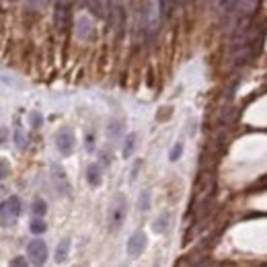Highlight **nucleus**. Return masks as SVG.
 <instances>
[{
    "label": "nucleus",
    "instance_id": "19",
    "mask_svg": "<svg viewBox=\"0 0 267 267\" xmlns=\"http://www.w3.org/2000/svg\"><path fill=\"white\" fill-rule=\"evenodd\" d=\"M158 8H160V15L167 19V17L173 15V8H175V4H173V2H167V0H162V2H158Z\"/></svg>",
    "mask_w": 267,
    "mask_h": 267
},
{
    "label": "nucleus",
    "instance_id": "21",
    "mask_svg": "<svg viewBox=\"0 0 267 267\" xmlns=\"http://www.w3.org/2000/svg\"><path fill=\"white\" fill-rule=\"evenodd\" d=\"M181 154H183V144H181V142H177L175 146L171 148V152H169V158H171L173 162H175V160H179V158H181Z\"/></svg>",
    "mask_w": 267,
    "mask_h": 267
},
{
    "label": "nucleus",
    "instance_id": "10",
    "mask_svg": "<svg viewBox=\"0 0 267 267\" xmlns=\"http://www.w3.org/2000/svg\"><path fill=\"white\" fill-rule=\"evenodd\" d=\"M68 251H70V238H62L60 245L56 247V261L62 263L68 259Z\"/></svg>",
    "mask_w": 267,
    "mask_h": 267
},
{
    "label": "nucleus",
    "instance_id": "11",
    "mask_svg": "<svg viewBox=\"0 0 267 267\" xmlns=\"http://www.w3.org/2000/svg\"><path fill=\"white\" fill-rule=\"evenodd\" d=\"M121 130H123V121L121 119H111L109 125H107V138L118 140V138L121 136Z\"/></svg>",
    "mask_w": 267,
    "mask_h": 267
},
{
    "label": "nucleus",
    "instance_id": "24",
    "mask_svg": "<svg viewBox=\"0 0 267 267\" xmlns=\"http://www.w3.org/2000/svg\"><path fill=\"white\" fill-rule=\"evenodd\" d=\"M85 148H87V152H92V150H95V136L87 134V142H85Z\"/></svg>",
    "mask_w": 267,
    "mask_h": 267
},
{
    "label": "nucleus",
    "instance_id": "20",
    "mask_svg": "<svg viewBox=\"0 0 267 267\" xmlns=\"http://www.w3.org/2000/svg\"><path fill=\"white\" fill-rule=\"evenodd\" d=\"M232 119H235V109H232V107H226V109L222 111V115H220V121H222L224 125H230Z\"/></svg>",
    "mask_w": 267,
    "mask_h": 267
},
{
    "label": "nucleus",
    "instance_id": "25",
    "mask_svg": "<svg viewBox=\"0 0 267 267\" xmlns=\"http://www.w3.org/2000/svg\"><path fill=\"white\" fill-rule=\"evenodd\" d=\"M31 123H33V127H41L43 119H41V115H39L37 111H33V113H31Z\"/></svg>",
    "mask_w": 267,
    "mask_h": 267
},
{
    "label": "nucleus",
    "instance_id": "1",
    "mask_svg": "<svg viewBox=\"0 0 267 267\" xmlns=\"http://www.w3.org/2000/svg\"><path fill=\"white\" fill-rule=\"evenodd\" d=\"M127 214V204H125V197L121 193H118L111 200L109 208H107V226L109 230H119L123 220Z\"/></svg>",
    "mask_w": 267,
    "mask_h": 267
},
{
    "label": "nucleus",
    "instance_id": "14",
    "mask_svg": "<svg viewBox=\"0 0 267 267\" xmlns=\"http://www.w3.org/2000/svg\"><path fill=\"white\" fill-rule=\"evenodd\" d=\"M87 181L90 185H99L101 183V169H99V165H90L87 169Z\"/></svg>",
    "mask_w": 267,
    "mask_h": 267
},
{
    "label": "nucleus",
    "instance_id": "3",
    "mask_svg": "<svg viewBox=\"0 0 267 267\" xmlns=\"http://www.w3.org/2000/svg\"><path fill=\"white\" fill-rule=\"evenodd\" d=\"M2 226H10L21 216V200L17 195H10L8 200L2 202Z\"/></svg>",
    "mask_w": 267,
    "mask_h": 267
},
{
    "label": "nucleus",
    "instance_id": "13",
    "mask_svg": "<svg viewBox=\"0 0 267 267\" xmlns=\"http://www.w3.org/2000/svg\"><path fill=\"white\" fill-rule=\"evenodd\" d=\"M31 212L35 214L37 218H43L45 212H48V204H45V200H41V197L33 200V204H31Z\"/></svg>",
    "mask_w": 267,
    "mask_h": 267
},
{
    "label": "nucleus",
    "instance_id": "12",
    "mask_svg": "<svg viewBox=\"0 0 267 267\" xmlns=\"http://www.w3.org/2000/svg\"><path fill=\"white\" fill-rule=\"evenodd\" d=\"M136 140H138V136H136V134H127V136H125L123 150H121L123 158H130V156L134 154V150H136Z\"/></svg>",
    "mask_w": 267,
    "mask_h": 267
},
{
    "label": "nucleus",
    "instance_id": "15",
    "mask_svg": "<svg viewBox=\"0 0 267 267\" xmlns=\"http://www.w3.org/2000/svg\"><path fill=\"white\" fill-rule=\"evenodd\" d=\"M45 228H48V224H45L43 218H33L31 224H29V230L33 232V235H43Z\"/></svg>",
    "mask_w": 267,
    "mask_h": 267
},
{
    "label": "nucleus",
    "instance_id": "6",
    "mask_svg": "<svg viewBox=\"0 0 267 267\" xmlns=\"http://www.w3.org/2000/svg\"><path fill=\"white\" fill-rule=\"evenodd\" d=\"M72 23V10H70V2H56V27L58 31H68Z\"/></svg>",
    "mask_w": 267,
    "mask_h": 267
},
{
    "label": "nucleus",
    "instance_id": "22",
    "mask_svg": "<svg viewBox=\"0 0 267 267\" xmlns=\"http://www.w3.org/2000/svg\"><path fill=\"white\" fill-rule=\"evenodd\" d=\"M154 230H156V232H165V230H167V214H162L160 218H156Z\"/></svg>",
    "mask_w": 267,
    "mask_h": 267
},
{
    "label": "nucleus",
    "instance_id": "9",
    "mask_svg": "<svg viewBox=\"0 0 267 267\" xmlns=\"http://www.w3.org/2000/svg\"><path fill=\"white\" fill-rule=\"evenodd\" d=\"M76 35L80 39H85V41L95 37V27H92V21L89 17H80L76 21Z\"/></svg>",
    "mask_w": 267,
    "mask_h": 267
},
{
    "label": "nucleus",
    "instance_id": "17",
    "mask_svg": "<svg viewBox=\"0 0 267 267\" xmlns=\"http://www.w3.org/2000/svg\"><path fill=\"white\" fill-rule=\"evenodd\" d=\"M87 6L92 8V13H95L97 17L105 15V10H103V8H109V4H105V2H87Z\"/></svg>",
    "mask_w": 267,
    "mask_h": 267
},
{
    "label": "nucleus",
    "instance_id": "8",
    "mask_svg": "<svg viewBox=\"0 0 267 267\" xmlns=\"http://www.w3.org/2000/svg\"><path fill=\"white\" fill-rule=\"evenodd\" d=\"M146 235L142 230L134 232V235L130 237V240H127V255L130 257H138V255H142V251L146 249Z\"/></svg>",
    "mask_w": 267,
    "mask_h": 267
},
{
    "label": "nucleus",
    "instance_id": "5",
    "mask_svg": "<svg viewBox=\"0 0 267 267\" xmlns=\"http://www.w3.org/2000/svg\"><path fill=\"white\" fill-rule=\"evenodd\" d=\"M52 181H54V187L58 193H62L64 197L70 195L72 187H70V181L66 177V171L60 165H52Z\"/></svg>",
    "mask_w": 267,
    "mask_h": 267
},
{
    "label": "nucleus",
    "instance_id": "4",
    "mask_svg": "<svg viewBox=\"0 0 267 267\" xmlns=\"http://www.w3.org/2000/svg\"><path fill=\"white\" fill-rule=\"evenodd\" d=\"M74 146H76V136L70 127H64V130L56 134V148L60 150V154H64V156L72 154Z\"/></svg>",
    "mask_w": 267,
    "mask_h": 267
},
{
    "label": "nucleus",
    "instance_id": "18",
    "mask_svg": "<svg viewBox=\"0 0 267 267\" xmlns=\"http://www.w3.org/2000/svg\"><path fill=\"white\" fill-rule=\"evenodd\" d=\"M138 208H140V210H150V193L148 191H142L140 193V197H138Z\"/></svg>",
    "mask_w": 267,
    "mask_h": 267
},
{
    "label": "nucleus",
    "instance_id": "16",
    "mask_svg": "<svg viewBox=\"0 0 267 267\" xmlns=\"http://www.w3.org/2000/svg\"><path fill=\"white\" fill-rule=\"evenodd\" d=\"M15 142H17V146H19V148H25V146L29 144L27 136H25V132H23V127H21V125H15Z\"/></svg>",
    "mask_w": 267,
    "mask_h": 267
},
{
    "label": "nucleus",
    "instance_id": "2",
    "mask_svg": "<svg viewBox=\"0 0 267 267\" xmlns=\"http://www.w3.org/2000/svg\"><path fill=\"white\" fill-rule=\"evenodd\" d=\"M27 255H29V261L35 267H43L45 261H48V245L41 238H33L27 245Z\"/></svg>",
    "mask_w": 267,
    "mask_h": 267
},
{
    "label": "nucleus",
    "instance_id": "26",
    "mask_svg": "<svg viewBox=\"0 0 267 267\" xmlns=\"http://www.w3.org/2000/svg\"><path fill=\"white\" fill-rule=\"evenodd\" d=\"M8 175V165H6V160H2V179Z\"/></svg>",
    "mask_w": 267,
    "mask_h": 267
},
{
    "label": "nucleus",
    "instance_id": "23",
    "mask_svg": "<svg viewBox=\"0 0 267 267\" xmlns=\"http://www.w3.org/2000/svg\"><path fill=\"white\" fill-rule=\"evenodd\" d=\"M8 267H29V265H27V259H25V257H15V259H10Z\"/></svg>",
    "mask_w": 267,
    "mask_h": 267
},
{
    "label": "nucleus",
    "instance_id": "7",
    "mask_svg": "<svg viewBox=\"0 0 267 267\" xmlns=\"http://www.w3.org/2000/svg\"><path fill=\"white\" fill-rule=\"evenodd\" d=\"M107 21H109V27L119 33L123 29V23H125V17H123V10L119 8V4L115 2H109V8H107Z\"/></svg>",
    "mask_w": 267,
    "mask_h": 267
}]
</instances>
